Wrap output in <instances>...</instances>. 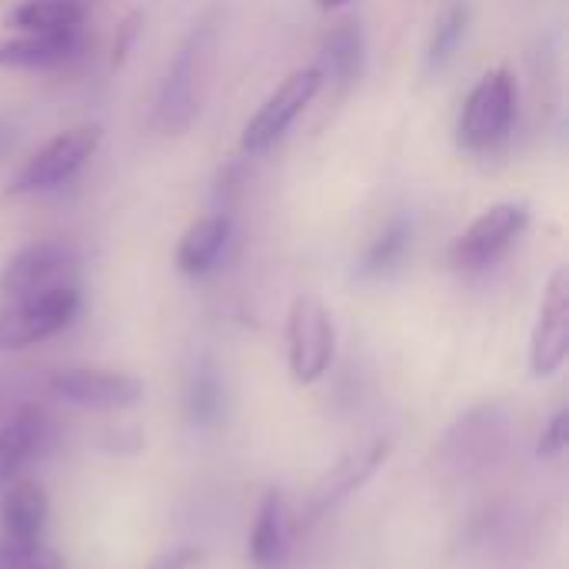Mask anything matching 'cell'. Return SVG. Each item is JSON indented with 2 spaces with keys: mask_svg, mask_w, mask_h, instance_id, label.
Segmentation results:
<instances>
[{
  "mask_svg": "<svg viewBox=\"0 0 569 569\" xmlns=\"http://www.w3.org/2000/svg\"><path fill=\"white\" fill-rule=\"evenodd\" d=\"M213 40H217V13L210 10L193 23V30L180 43L173 63L167 67V77L160 83L157 107H153V127L157 130L180 133L200 113V87H203V77L210 67Z\"/></svg>",
  "mask_w": 569,
  "mask_h": 569,
  "instance_id": "obj_1",
  "label": "cell"
},
{
  "mask_svg": "<svg viewBox=\"0 0 569 569\" xmlns=\"http://www.w3.org/2000/svg\"><path fill=\"white\" fill-rule=\"evenodd\" d=\"M510 437V417L500 403L470 407L440 440L437 467L450 480H473L500 463Z\"/></svg>",
  "mask_w": 569,
  "mask_h": 569,
  "instance_id": "obj_2",
  "label": "cell"
},
{
  "mask_svg": "<svg viewBox=\"0 0 569 569\" xmlns=\"http://www.w3.org/2000/svg\"><path fill=\"white\" fill-rule=\"evenodd\" d=\"M517 120V80L507 67L487 70L470 97L463 100L460 120H457V143L470 153L490 150L500 140H507L510 127Z\"/></svg>",
  "mask_w": 569,
  "mask_h": 569,
  "instance_id": "obj_3",
  "label": "cell"
},
{
  "mask_svg": "<svg viewBox=\"0 0 569 569\" xmlns=\"http://www.w3.org/2000/svg\"><path fill=\"white\" fill-rule=\"evenodd\" d=\"M333 357H337V330H333L330 310L323 307L320 297L300 293L290 303V313H287V363H290V377L300 387H313L317 380L327 377Z\"/></svg>",
  "mask_w": 569,
  "mask_h": 569,
  "instance_id": "obj_4",
  "label": "cell"
},
{
  "mask_svg": "<svg viewBox=\"0 0 569 569\" xmlns=\"http://www.w3.org/2000/svg\"><path fill=\"white\" fill-rule=\"evenodd\" d=\"M103 143V127L100 123H80L53 140H47L7 183V197H23V193H40L57 183H67Z\"/></svg>",
  "mask_w": 569,
  "mask_h": 569,
  "instance_id": "obj_5",
  "label": "cell"
},
{
  "mask_svg": "<svg viewBox=\"0 0 569 569\" xmlns=\"http://www.w3.org/2000/svg\"><path fill=\"white\" fill-rule=\"evenodd\" d=\"M80 310L77 287H53L0 307V350H27L67 330Z\"/></svg>",
  "mask_w": 569,
  "mask_h": 569,
  "instance_id": "obj_6",
  "label": "cell"
},
{
  "mask_svg": "<svg viewBox=\"0 0 569 569\" xmlns=\"http://www.w3.org/2000/svg\"><path fill=\"white\" fill-rule=\"evenodd\" d=\"M530 207L523 200H503L487 207L450 247V263L463 273H480L493 267L527 230Z\"/></svg>",
  "mask_w": 569,
  "mask_h": 569,
  "instance_id": "obj_7",
  "label": "cell"
},
{
  "mask_svg": "<svg viewBox=\"0 0 569 569\" xmlns=\"http://www.w3.org/2000/svg\"><path fill=\"white\" fill-rule=\"evenodd\" d=\"M323 87V73L320 67H297L293 73H287L277 90L257 107V113L247 120L243 127V137H240V147L247 153H263L270 150L287 130L290 123L313 103V97L320 93Z\"/></svg>",
  "mask_w": 569,
  "mask_h": 569,
  "instance_id": "obj_8",
  "label": "cell"
},
{
  "mask_svg": "<svg viewBox=\"0 0 569 569\" xmlns=\"http://www.w3.org/2000/svg\"><path fill=\"white\" fill-rule=\"evenodd\" d=\"M569 357V270L557 267L547 280L537 327L530 337V370L533 377L547 380L563 370Z\"/></svg>",
  "mask_w": 569,
  "mask_h": 569,
  "instance_id": "obj_9",
  "label": "cell"
},
{
  "mask_svg": "<svg viewBox=\"0 0 569 569\" xmlns=\"http://www.w3.org/2000/svg\"><path fill=\"white\" fill-rule=\"evenodd\" d=\"M73 273V253L67 243L57 240H40L30 243L23 250H17L3 270H0V293L7 300H20V297H33L53 287H73L70 283Z\"/></svg>",
  "mask_w": 569,
  "mask_h": 569,
  "instance_id": "obj_10",
  "label": "cell"
},
{
  "mask_svg": "<svg viewBox=\"0 0 569 569\" xmlns=\"http://www.w3.org/2000/svg\"><path fill=\"white\" fill-rule=\"evenodd\" d=\"M50 393L87 410H130L143 400V380L117 370L73 367L50 377Z\"/></svg>",
  "mask_w": 569,
  "mask_h": 569,
  "instance_id": "obj_11",
  "label": "cell"
},
{
  "mask_svg": "<svg viewBox=\"0 0 569 569\" xmlns=\"http://www.w3.org/2000/svg\"><path fill=\"white\" fill-rule=\"evenodd\" d=\"M387 457H390V440H373V443H367V447L347 453L340 463H333V467L320 477V483L310 490V500H307V507H303L300 523H303V527L320 523V520H323L333 507H340L350 493H357L360 487H367V480L387 463Z\"/></svg>",
  "mask_w": 569,
  "mask_h": 569,
  "instance_id": "obj_12",
  "label": "cell"
},
{
  "mask_svg": "<svg viewBox=\"0 0 569 569\" xmlns=\"http://www.w3.org/2000/svg\"><path fill=\"white\" fill-rule=\"evenodd\" d=\"M293 533H297V520L290 513V503L280 490H267L260 507H257V520L250 530V563L253 569H283L293 550Z\"/></svg>",
  "mask_w": 569,
  "mask_h": 569,
  "instance_id": "obj_13",
  "label": "cell"
},
{
  "mask_svg": "<svg viewBox=\"0 0 569 569\" xmlns=\"http://www.w3.org/2000/svg\"><path fill=\"white\" fill-rule=\"evenodd\" d=\"M50 443V420L40 407H20L0 427V483L17 477Z\"/></svg>",
  "mask_w": 569,
  "mask_h": 569,
  "instance_id": "obj_14",
  "label": "cell"
},
{
  "mask_svg": "<svg viewBox=\"0 0 569 569\" xmlns=\"http://www.w3.org/2000/svg\"><path fill=\"white\" fill-rule=\"evenodd\" d=\"M233 233V220L227 213H207L197 223L187 227V233L177 243V270L183 277H203L210 273Z\"/></svg>",
  "mask_w": 569,
  "mask_h": 569,
  "instance_id": "obj_15",
  "label": "cell"
},
{
  "mask_svg": "<svg viewBox=\"0 0 569 569\" xmlns=\"http://www.w3.org/2000/svg\"><path fill=\"white\" fill-rule=\"evenodd\" d=\"M50 503L40 483L20 480L0 500V533L3 540H43Z\"/></svg>",
  "mask_w": 569,
  "mask_h": 569,
  "instance_id": "obj_16",
  "label": "cell"
},
{
  "mask_svg": "<svg viewBox=\"0 0 569 569\" xmlns=\"http://www.w3.org/2000/svg\"><path fill=\"white\" fill-rule=\"evenodd\" d=\"M80 30L60 33H30L17 30L13 37H0V67H50L77 53Z\"/></svg>",
  "mask_w": 569,
  "mask_h": 569,
  "instance_id": "obj_17",
  "label": "cell"
},
{
  "mask_svg": "<svg viewBox=\"0 0 569 569\" xmlns=\"http://www.w3.org/2000/svg\"><path fill=\"white\" fill-rule=\"evenodd\" d=\"M83 20H87V7L80 0H23L7 13V27L30 30V33L80 30Z\"/></svg>",
  "mask_w": 569,
  "mask_h": 569,
  "instance_id": "obj_18",
  "label": "cell"
},
{
  "mask_svg": "<svg viewBox=\"0 0 569 569\" xmlns=\"http://www.w3.org/2000/svg\"><path fill=\"white\" fill-rule=\"evenodd\" d=\"M320 73L333 77L337 83H350L360 77L363 70V33L357 23H337L327 37H323V47H320Z\"/></svg>",
  "mask_w": 569,
  "mask_h": 569,
  "instance_id": "obj_19",
  "label": "cell"
},
{
  "mask_svg": "<svg viewBox=\"0 0 569 569\" xmlns=\"http://www.w3.org/2000/svg\"><path fill=\"white\" fill-rule=\"evenodd\" d=\"M223 417V383L210 363L197 367L187 383V420L193 427H217Z\"/></svg>",
  "mask_w": 569,
  "mask_h": 569,
  "instance_id": "obj_20",
  "label": "cell"
},
{
  "mask_svg": "<svg viewBox=\"0 0 569 569\" xmlns=\"http://www.w3.org/2000/svg\"><path fill=\"white\" fill-rule=\"evenodd\" d=\"M410 243H413L410 223H407V220H393V223L373 240V247L367 250L360 273H363V277H383V273H390L393 267L403 263V257L410 253Z\"/></svg>",
  "mask_w": 569,
  "mask_h": 569,
  "instance_id": "obj_21",
  "label": "cell"
},
{
  "mask_svg": "<svg viewBox=\"0 0 569 569\" xmlns=\"http://www.w3.org/2000/svg\"><path fill=\"white\" fill-rule=\"evenodd\" d=\"M467 23H470V10L463 3H453L440 20H437V30L430 37V50H427V63L430 70L443 67L450 60V53L457 50V43L463 40L467 33Z\"/></svg>",
  "mask_w": 569,
  "mask_h": 569,
  "instance_id": "obj_22",
  "label": "cell"
},
{
  "mask_svg": "<svg viewBox=\"0 0 569 569\" xmlns=\"http://www.w3.org/2000/svg\"><path fill=\"white\" fill-rule=\"evenodd\" d=\"M0 569H63V560L43 540H3L0 537Z\"/></svg>",
  "mask_w": 569,
  "mask_h": 569,
  "instance_id": "obj_23",
  "label": "cell"
},
{
  "mask_svg": "<svg viewBox=\"0 0 569 569\" xmlns=\"http://www.w3.org/2000/svg\"><path fill=\"white\" fill-rule=\"evenodd\" d=\"M140 33H143V13H140V10L127 13V17L117 23L113 43H110V67H113V70L127 63V57H130V50H133V43H137Z\"/></svg>",
  "mask_w": 569,
  "mask_h": 569,
  "instance_id": "obj_24",
  "label": "cell"
},
{
  "mask_svg": "<svg viewBox=\"0 0 569 569\" xmlns=\"http://www.w3.org/2000/svg\"><path fill=\"white\" fill-rule=\"evenodd\" d=\"M569 447V413L567 410H557L553 420L543 427L540 433V443H537V457L540 460H557L563 450Z\"/></svg>",
  "mask_w": 569,
  "mask_h": 569,
  "instance_id": "obj_25",
  "label": "cell"
},
{
  "mask_svg": "<svg viewBox=\"0 0 569 569\" xmlns=\"http://www.w3.org/2000/svg\"><path fill=\"white\" fill-rule=\"evenodd\" d=\"M200 563H203V550L183 543V547H170V550L157 553V557L147 563V569H197Z\"/></svg>",
  "mask_w": 569,
  "mask_h": 569,
  "instance_id": "obj_26",
  "label": "cell"
},
{
  "mask_svg": "<svg viewBox=\"0 0 569 569\" xmlns=\"http://www.w3.org/2000/svg\"><path fill=\"white\" fill-rule=\"evenodd\" d=\"M340 3H347V0H317V7H323V10H333V7H340Z\"/></svg>",
  "mask_w": 569,
  "mask_h": 569,
  "instance_id": "obj_27",
  "label": "cell"
}]
</instances>
